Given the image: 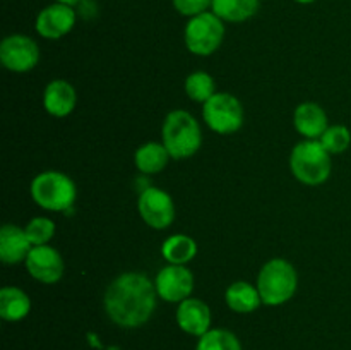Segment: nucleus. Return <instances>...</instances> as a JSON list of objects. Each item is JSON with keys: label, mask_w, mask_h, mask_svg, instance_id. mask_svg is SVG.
<instances>
[{"label": "nucleus", "mask_w": 351, "mask_h": 350, "mask_svg": "<svg viewBox=\"0 0 351 350\" xmlns=\"http://www.w3.org/2000/svg\"><path fill=\"white\" fill-rule=\"evenodd\" d=\"M75 24V12L65 3H51L45 7L36 17V31L47 40H58L65 36Z\"/></svg>", "instance_id": "obj_12"}, {"label": "nucleus", "mask_w": 351, "mask_h": 350, "mask_svg": "<svg viewBox=\"0 0 351 350\" xmlns=\"http://www.w3.org/2000/svg\"><path fill=\"white\" fill-rule=\"evenodd\" d=\"M319 141H321L322 146H324L329 153L338 154L350 148L351 132L348 127L345 126H332L328 127V130L322 134V137Z\"/></svg>", "instance_id": "obj_24"}, {"label": "nucleus", "mask_w": 351, "mask_h": 350, "mask_svg": "<svg viewBox=\"0 0 351 350\" xmlns=\"http://www.w3.org/2000/svg\"><path fill=\"white\" fill-rule=\"evenodd\" d=\"M261 0H213L211 9L221 21L243 23L257 14Z\"/></svg>", "instance_id": "obj_17"}, {"label": "nucleus", "mask_w": 351, "mask_h": 350, "mask_svg": "<svg viewBox=\"0 0 351 350\" xmlns=\"http://www.w3.org/2000/svg\"><path fill=\"white\" fill-rule=\"evenodd\" d=\"M26 235L33 246H45L55 233V223L50 218H33L27 223Z\"/></svg>", "instance_id": "obj_25"}, {"label": "nucleus", "mask_w": 351, "mask_h": 350, "mask_svg": "<svg viewBox=\"0 0 351 350\" xmlns=\"http://www.w3.org/2000/svg\"><path fill=\"white\" fill-rule=\"evenodd\" d=\"M43 105L50 115L65 117L75 106V89L62 79H55L47 86L43 95Z\"/></svg>", "instance_id": "obj_16"}, {"label": "nucleus", "mask_w": 351, "mask_h": 350, "mask_svg": "<svg viewBox=\"0 0 351 350\" xmlns=\"http://www.w3.org/2000/svg\"><path fill=\"white\" fill-rule=\"evenodd\" d=\"M26 268L41 283H55L64 275V261L58 250L50 246H34L26 257Z\"/></svg>", "instance_id": "obj_11"}, {"label": "nucleus", "mask_w": 351, "mask_h": 350, "mask_svg": "<svg viewBox=\"0 0 351 350\" xmlns=\"http://www.w3.org/2000/svg\"><path fill=\"white\" fill-rule=\"evenodd\" d=\"M161 253L170 264H185L194 259L197 246L195 240L187 235H171L163 242Z\"/></svg>", "instance_id": "obj_21"}, {"label": "nucleus", "mask_w": 351, "mask_h": 350, "mask_svg": "<svg viewBox=\"0 0 351 350\" xmlns=\"http://www.w3.org/2000/svg\"><path fill=\"white\" fill-rule=\"evenodd\" d=\"M168 150L165 144L146 143L136 151V167L143 174H158L168 163Z\"/></svg>", "instance_id": "obj_20"}, {"label": "nucleus", "mask_w": 351, "mask_h": 350, "mask_svg": "<svg viewBox=\"0 0 351 350\" xmlns=\"http://www.w3.org/2000/svg\"><path fill=\"white\" fill-rule=\"evenodd\" d=\"M0 60L9 71H31L40 60V48L29 36L12 34V36H7L0 45Z\"/></svg>", "instance_id": "obj_8"}, {"label": "nucleus", "mask_w": 351, "mask_h": 350, "mask_svg": "<svg viewBox=\"0 0 351 350\" xmlns=\"http://www.w3.org/2000/svg\"><path fill=\"white\" fill-rule=\"evenodd\" d=\"M290 167L300 182L319 185L331 175V153L319 139L302 141L291 151Z\"/></svg>", "instance_id": "obj_3"}, {"label": "nucleus", "mask_w": 351, "mask_h": 350, "mask_svg": "<svg viewBox=\"0 0 351 350\" xmlns=\"http://www.w3.org/2000/svg\"><path fill=\"white\" fill-rule=\"evenodd\" d=\"M58 3H65V5H75V3H79L81 2V0H57Z\"/></svg>", "instance_id": "obj_27"}, {"label": "nucleus", "mask_w": 351, "mask_h": 350, "mask_svg": "<svg viewBox=\"0 0 351 350\" xmlns=\"http://www.w3.org/2000/svg\"><path fill=\"white\" fill-rule=\"evenodd\" d=\"M31 246L26 230L16 225H3L0 230V259L5 264H16L26 261Z\"/></svg>", "instance_id": "obj_14"}, {"label": "nucleus", "mask_w": 351, "mask_h": 350, "mask_svg": "<svg viewBox=\"0 0 351 350\" xmlns=\"http://www.w3.org/2000/svg\"><path fill=\"white\" fill-rule=\"evenodd\" d=\"M295 2H298V3H312V2H315V0H295Z\"/></svg>", "instance_id": "obj_28"}, {"label": "nucleus", "mask_w": 351, "mask_h": 350, "mask_svg": "<svg viewBox=\"0 0 351 350\" xmlns=\"http://www.w3.org/2000/svg\"><path fill=\"white\" fill-rule=\"evenodd\" d=\"M139 213L153 229H167L175 218V206L170 196L158 187H147L139 196Z\"/></svg>", "instance_id": "obj_9"}, {"label": "nucleus", "mask_w": 351, "mask_h": 350, "mask_svg": "<svg viewBox=\"0 0 351 350\" xmlns=\"http://www.w3.org/2000/svg\"><path fill=\"white\" fill-rule=\"evenodd\" d=\"M185 91H187L189 98H192L194 102L206 103L209 98L216 95L215 81L206 72H194L185 81Z\"/></svg>", "instance_id": "obj_23"}, {"label": "nucleus", "mask_w": 351, "mask_h": 350, "mask_svg": "<svg viewBox=\"0 0 351 350\" xmlns=\"http://www.w3.org/2000/svg\"><path fill=\"white\" fill-rule=\"evenodd\" d=\"M297 271L288 261L271 259L257 277V290L266 305H281L293 297L297 290Z\"/></svg>", "instance_id": "obj_4"}, {"label": "nucleus", "mask_w": 351, "mask_h": 350, "mask_svg": "<svg viewBox=\"0 0 351 350\" xmlns=\"http://www.w3.org/2000/svg\"><path fill=\"white\" fill-rule=\"evenodd\" d=\"M202 132L197 120L184 110L168 113L163 124V144L171 158H189L201 148Z\"/></svg>", "instance_id": "obj_2"}, {"label": "nucleus", "mask_w": 351, "mask_h": 350, "mask_svg": "<svg viewBox=\"0 0 351 350\" xmlns=\"http://www.w3.org/2000/svg\"><path fill=\"white\" fill-rule=\"evenodd\" d=\"M31 196L34 202L48 211H67L75 201V185L69 175L62 172H43L31 182Z\"/></svg>", "instance_id": "obj_5"}, {"label": "nucleus", "mask_w": 351, "mask_h": 350, "mask_svg": "<svg viewBox=\"0 0 351 350\" xmlns=\"http://www.w3.org/2000/svg\"><path fill=\"white\" fill-rule=\"evenodd\" d=\"M295 127L307 139H321L328 130V115L315 103H302L295 110Z\"/></svg>", "instance_id": "obj_15"}, {"label": "nucleus", "mask_w": 351, "mask_h": 350, "mask_svg": "<svg viewBox=\"0 0 351 350\" xmlns=\"http://www.w3.org/2000/svg\"><path fill=\"white\" fill-rule=\"evenodd\" d=\"M154 285L161 299L168 302H182L191 297L194 277L184 264H170L160 270Z\"/></svg>", "instance_id": "obj_10"}, {"label": "nucleus", "mask_w": 351, "mask_h": 350, "mask_svg": "<svg viewBox=\"0 0 351 350\" xmlns=\"http://www.w3.org/2000/svg\"><path fill=\"white\" fill-rule=\"evenodd\" d=\"M261 294L257 287H252L247 281H235L226 290V304L235 312H252L259 307Z\"/></svg>", "instance_id": "obj_19"}, {"label": "nucleus", "mask_w": 351, "mask_h": 350, "mask_svg": "<svg viewBox=\"0 0 351 350\" xmlns=\"http://www.w3.org/2000/svg\"><path fill=\"white\" fill-rule=\"evenodd\" d=\"M177 321L178 326L185 333L201 338L204 333L209 331V326H211V311L199 299H185L178 305Z\"/></svg>", "instance_id": "obj_13"}, {"label": "nucleus", "mask_w": 351, "mask_h": 350, "mask_svg": "<svg viewBox=\"0 0 351 350\" xmlns=\"http://www.w3.org/2000/svg\"><path fill=\"white\" fill-rule=\"evenodd\" d=\"M209 129L218 134H233L242 127L243 108L242 103L228 93H216L204 103L202 110Z\"/></svg>", "instance_id": "obj_7"}, {"label": "nucleus", "mask_w": 351, "mask_h": 350, "mask_svg": "<svg viewBox=\"0 0 351 350\" xmlns=\"http://www.w3.org/2000/svg\"><path fill=\"white\" fill-rule=\"evenodd\" d=\"M108 350H120V349H119V347H110Z\"/></svg>", "instance_id": "obj_29"}, {"label": "nucleus", "mask_w": 351, "mask_h": 350, "mask_svg": "<svg viewBox=\"0 0 351 350\" xmlns=\"http://www.w3.org/2000/svg\"><path fill=\"white\" fill-rule=\"evenodd\" d=\"M31 301L21 288L3 287L0 290V316L5 321H21L29 314Z\"/></svg>", "instance_id": "obj_18"}, {"label": "nucleus", "mask_w": 351, "mask_h": 350, "mask_svg": "<svg viewBox=\"0 0 351 350\" xmlns=\"http://www.w3.org/2000/svg\"><path fill=\"white\" fill-rule=\"evenodd\" d=\"M225 36L223 21L215 12H204L191 17L185 26V45L195 55H211L221 45Z\"/></svg>", "instance_id": "obj_6"}, {"label": "nucleus", "mask_w": 351, "mask_h": 350, "mask_svg": "<svg viewBox=\"0 0 351 350\" xmlns=\"http://www.w3.org/2000/svg\"><path fill=\"white\" fill-rule=\"evenodd\" d=\"M195 350H242L239 338L226 329H209L199 338Z\"/></svg>", "instance_id": "obj_22"}, {"label": "nucleus", "mask_w": 351, "mask_h": 350, "mask_svg": "<svg viewBox=\"0 0 351 350\" xmlns=\"http://www.w3.org/2000/svg\"><path fill=\"white\" fill-rule=\"evenodd\" d=\"M156 285L143 273H123L105 294V311L115 325L137 328L147 323L156 307Z\"/></svg>", "instance_id": "obj_1"}, {"label": "nucleus", "mask_w": 351, "mask_h": 350, "mask_svg": "<svg viewBox=\"0 0 351 350\" xmlns=\"http://www.w3.org/2000/svg\"><path fill=\"white\" fill-rule=\"evenodd\" d=\"M177 12L182 16L195 17L199 14L208 12V7H211L213 0H171Z\"/></svg>", "instance_id": "obj_26"}]
</instances>
